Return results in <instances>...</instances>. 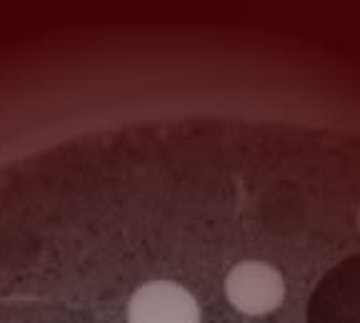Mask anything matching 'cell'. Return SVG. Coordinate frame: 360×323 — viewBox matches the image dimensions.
<instances>
[{"mask_svg":"<svg viewBox=\"0 0 360 323\" xmlns=\"http://www.w3.org/2000/svg\"><path fill=\"white\" fill-rule=\"evenodd\" d=\"M228 300L240 313L263 316L276 311L285 298V284L278 268L260 261H243L225 278Z\"/></svg>","mask_w":360,"mask_h":323,"instance_id":"1","label":"cell"},{"mask_svg":"<svg viewBox=\"0 0 360 323\" xmlns=\"http://www.w3.org/2000/svg\"><path fill=\"white\" fill-rule=\"evenodd\" d=\"M128 323H200V308L183 286L153 281L133 293Z\"/></svg>","mask_w":360,"mask_h":323,"instance_id":"2","label":"cell"},{"mask_svg":"<svg viewBox=\"0 0 360 323\" xmlns=\"http://www.w3.org/2000/svg\"><path fill=\"white\" fill-rule=\"evenodd\" d=\"M358 223H360V213H358Z\"/></svg>","mask_w":360,"mask_h":323,"instance_id":"3","label":"cell"}]
</instances>
